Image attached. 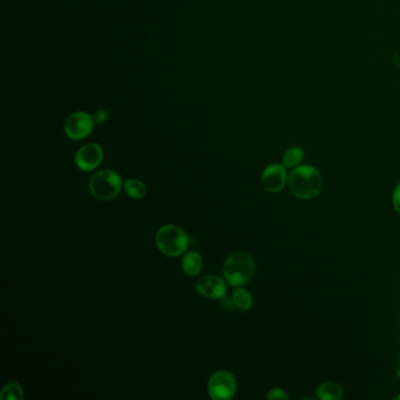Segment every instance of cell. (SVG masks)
I'll return each instance as SVG.
<instances>
[{
	"instance_id": "1",
	"label": "cell",
	"mask_w": 400,
	"mask_h": 400,
	"mask_svg": "<svg viewBox=\"0 0 400 400\" xmlns=\"http://www.w3.org/2000/svg\"><path fill=\"white\" fill-rule=\"evenodd\" d=\"M289 188L293 197L310 200L316 197L323 188V179L315 167L309 164L298 166L289 177Z\"/></svg>"
},
{
	"instance_id": "2",
	"label": "cell",
	"mask_w": 400,
	"mask_h": 400,
	"mask_svg": "<svg viewBox=\"0 0 400 400\" xmlns=\"http://www.w3.org/2000/svg\"><path fill=\"white\" fill-rule=\"evenodd\" d=\"M255 274V262L248 252H232L223 265L224 278L232 287H241L252 280Z\"/></svg>"
},
{
	"instance_id": "3",
	"label": "cell",
	"mask_w": 400,
	"mask_h": 400,
	"mask_svg": "<svg viewBox=\"0 0 400 400\" xmlns=\"http://www.w3.org/2000/svg\"><path fill=\"white\" fill-rule=\"evenodd\" d=\"M156 247L164 255L179 257L189 245L187 234L174 224H166L156 232Z\"/></svg>"
},
{
	"instance_id": "4",
	"label": "cell",
	"mask_w": 400,
	"mask_h": 400,
	"mask_svg": "<svg viewBox=\"0 0 400 400\" xmlns=\"http://www.w3.org/2000/svg\"><path fill=\"white\" fill-rule=\"evenodd\" d=\"M122 188V180L118 173L111 169H102L96 173L89 180V192L98 200L115 199Z\"/></svg>"
},
{
	"instance_id": "5",
	"label": "cell",
	"mask_w": 400,
	"mask_h": 400,
	"mask_svg": "<svg viewBox=\"0 0 400 400\" xmlns=\"http://www.w3.org/2000/svg\"><path fill=\"white\" fill-rule=\"evenodd\" d=\"M237 383L232 373L221 370L214 373L208 383V395L212 399L229 400L235 396Z\"/></svg>"
},
{
	"instance_id": "6",
	"label": "cell",
	"mask_w": 400,
	"mask_h": 400,
	"mask_svg": "<svg viewBox=\"0 0 400 400\" xmlns=\"http://www.w3.org/2000/svg\"><path fill=\"white\" fill-rule=\"evenodd\" d=\"M94 122L96 121L89 113H73L65 121V134L72 140H82L92 133Z\"/></svg>"
},
{
	"instance_id": "7",
	"label": "cell",
	"mask_w": 400,
	"mask_h": 400,
	"mask_svg": "<svg viewBox=\"0 0 400 400\" xmlns=\"http://www.w3.org/2000/svg\"><path fill=\"white\" fill-rule=\"evenodd\" d=\"M104 159V149L100 144H87L76 154V164L82 172H92L100 166Z\"/></svg>"
},
{
	"instance_id": "8",
	"label": "cell",
	"mask_w": 400,
	"mask_h": 400,
	"mask_svg": "<svg viewBox=\"0 0 400 400\" xmlns=\"http://www.w3.org/2000/svg\"><path fill=\"white\" fill-rule=\"evenodd\" d=\"M288 180L287 168L283 164H271L262 173V186L269 192H278L285 188Z\"/></svg>"
},
{
	"instance_id": "9",
	"label": "cell",
	"mask_w": 400,
	"mask_h": 400,
	"mask_svg": "<svg viewBox=\"0 0 400 400\" xmlns=\"http://www.w3.org/2000/svg\"><path fill=\"white\" fill-rule=\"evenodd\" d=\"M197 291L209 300H222L227 295V285L221 277L208 275L199 278L195 283Z\"/></svg>"
},
{
	"instance_id": "10",
	"label": "cell",
	"mask_w": 400,
	"mask_h": 400,
	"mask_svg": "<svg viewBox=\"0 0 400 400\" xmlns=\"http://www.w3.org/2000/svg\"><path fill=\"white\" fill-rule=\"evenodd\" d=\"M316 396L322 400H340L343 397V388L335 381H325L317 388Z\"/></svg>"
},
{
	"instance_id": "11",
	"label": "cell",
	"mask_w": 400,
	"mask_h": 400,
	"mask_svg": "<svg viewBox=\"0 0 400 400\" xmlns=\"http://www.w3.org/2000/svg\"><path fill=\"white\" fill-rule=\"evenodd\" d=\"M202 257L197 252H188L182 260V269L188 276H197L202 269Z\"/></svg>"
},
{
	"instance_id": "12",
	"label": "cell",
	"mask_w": 400,
	"mask_h": 400,
	"mask_svg": "<svg viewBox=\"0 0 400 400\" xmlns=\"http://www.w3.org/2000/svg\"><path fill=\"white\" fill-rule=\"evenodd\" d=\"M304 159V151L300 147H291L283 154L282 164L285 168H296Z\"/></svg>"
},
{
	"instance_id": "13",
	"label": "cell",
	"mask_w": 400,
	"mask_h": 400,
	"mask_svg": "<svg viewBox=\"0 0 400 400\" xmlns=\"http://www.w3.org/2000/svg\"><path fill=\"white\" fill-rule=\"evenodd\" d=\"M232 298L236 308L243 311H248L254 305L252 293L243 288L235 289L232 292Z\"/></svg>"
},
{
	"instance_id": "14",
	"label": "cell",
	"mask_w": 400,
	"mask_h": 400,
	"mask_svg": "<svg viewBox=\"0 0 400 400\" xmlns=\"http://www.w3.org/2000/svg\"><path fill=\"white\" fill-rule=\"evenodd\" d=\"M124 190L127 192V195L135 200H140L144 199L147 194V188L144 186V182L136 180V179H129V180L124 182Z\"/></svg>"
},
{
	"instance_id": "15",
	"label": "cell",
	"mask_w": 400,
	"mask_h": 400,
	"mask_svg": "<svg viewBox=\"0 0 400 400\" xmlns=\"http://www.w3.org/2000/svg\"><path fill=\"white\" fill-rule=\"evenodd\" d=\"M0 399L1 400H23L24 399V391L21 385L12 381L5 385L4 388L0 393Z\"/></svg>"
},
{
	"instance_id": "16",
	"label": "cell",
	"mask_w": 400,
	"mask_h": 400,
	"mask_svg": "<svg viewBox=\"0 0 400 400\" xmlns=\"http://www.w3.org/2000/svg\"><path fill=\"white\" fill-rule=\"evenodd\" d=\"M267 398L269 400L289 399V396L282 388H272V390L269 391L268 395H267Z\"/></svg>"
},
{
	"instance_id": "17",
	"label": "cell",
	"mask_w": 400,
	"mask_h": 400,
	"mask_svg": "<svg viewBox=\"0 0 400 400\" xmlns=\"http://www.w3.org/2000/svg\"><path fill=\"white\" fill-rule=\"evenodd\" d=\"M93 119L96 121V124H104L109 119V112L107 111H104V109H100L94 114Z\"/></svg>"
},
{
	"instance_id": "18",
	"label": "cell",
	"mask_w": 400,
	"mask_h": 400,
	"mask_svg": "<svg viewBox=\"0 0 400 400\" xmlns=\"http://www.w3.org/2000/svg\"><path fill=\"white\" fill-rule=\"evenodd\" d=\"M393 207L396 209V212L400 214V184L397 186L393 192Z\"/></svg>"
},
{
	"instance_id": "19",
	"label": "cell",
	"mask_w": 400,
	"mask_h": 400,
	"mask_svg": "<svg viewBox=\"0 0 400 400\" xmlns=\"http://www.w3.org/2000/svg\"><path fill=\"white\" fill-rule=\"evenodd\" d=\"M221 305L224 310H228V311H232L234 309L236 308V305L234 303L232 298H228L227 296H224L222 300H221Z\"/></svg>"
}]
</instances>
